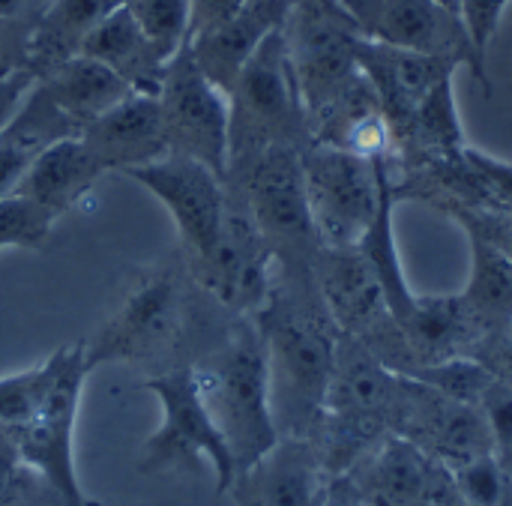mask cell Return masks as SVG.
I'll use <instances>...</instances> for the list:
<instances>
[{"mask_svg":"<svg viewBox=\"0 0 512 506\" xmlns=\"http://www.w3.org/2000/svg\"><path fill=\"white\" fill-rule=\"evenodd\" d=\"M252 318L267 351L279 435L309 438L324 414L342 339L321 300L312 267L279 264L273 291Z\"/></svg>","mask_w":512,"mask_h":506,"instance_id":"6da1fadb","label":"cell"},{"mask_svg":"<svg viewBox=\"0 0 512 506\" xmlns=\"http://www.w3.org/2000/svg\"><path fill=\"white\" fill-rule=\"evenodd\" d=\"M192 372L201 399L231 450L234 468H249L282 438L273 417L267 351L255 318L234 324L225 345Z\"/></svg>","mask_w":512,"mask_h":506,"instance_id":"7a4b0ae2","label":"cell"},{"mask_svg":"<svg viewBox=\"0 0 512 506\" xmlns=\"http://www.w3.org/2000/svg\"><path fill=\"white\" fill-rule=\"evenodd\" d=\"M309 144V114L279 27L255 48L228 90V171L270 147L306 150Z\"/></svg>","mask_w":512,"mask_h":506,"instance_id":"3957f363","label":"cell"},{"mask_svg":"<svg viewBox=\"0 0 512 506\" xmlns=\"http://www.w3.org/2000/svg\"><path fill=\"white\" fill-rule=\"evenodd\" d=\"M300 159L318 246L357 249L393 189L390 156L366 159L339 147L309 144Z\"/></svg>","mask_w":512,"mask_h":506,"instance_id":"277c9868","label":"cell"},{"mask_svg":"<svg viewBox=\"0 0 512 506\" xmlns=\"http://www.w3.org/2000/svg\"><path fill=\"white\" fill-rule=\"evenodd\" d=\"M300 153L294 147H270L228 171L252 222L273 246L279 264L288 267H312L321 249L309 216Z\"/></svg>","mask_w":512,"mask_h":506,"instance_id":"5b68a950","label":"cell"},{"mask_svg":"<svg viewBox=\"0 0 512 506\" xmlns=\"http://www.w3.org/2000/svg\"><path fill=\"white\" fill-rule=\"evenodd\" d=\"M144 387L156 396L162 408V420L159 429L144 441L138 468L144 474H159V471L189 468L207 459L216 471V489L219 495H225L237 468L222 432L216 429L201 399L195 372L171 369L165 375L150 378Z\"/></svg>","mask_w":512,"mask_h":506,"instance_id":"8992f818","label":"cell"},{"mask_svg":"<svg viewBox=\"0 0 512 506\" xmlns=\"http://www.w3.org/2000/svg\"><path fill=\"white\" fill-rule=\"evenodd\" d=\"M360 36L402 51L450 57L468 69L486 96L495 93L489 78V57L474 45L459 9L441 0H339Z\"/></svg>","mask_w":512,"mask_h":506,"instance_id":"52a82bcc","label":"cell"},{"mask_svg":"<svg viewBox=\"0 0 512 506\" xmlns=\"http://www.w3.org/2000/svg\"><path fill=\"white\" fill-rule=\"evenodd\" d=\"M288 60L312 117L357 72L360 30L339 0H297L282 24Z\"/></svg>","mask_w":512,"mask_h":506,"instance_id":"ba28073f","label":"cell"},{"mask_svg":"<svg viewBox=\"0 0 512 506\" xmlns=\"http://www.w3.org/2000/svg\"><path fill=\"white\" fill-rule=\"evenodd\" d=\"M156 96L168 153L198 159L228 180V93L198 69L189 48L168 60Z\"/></svg>","mask_w":512,"mask_h":506,"instance_id":"9c48e42d","label":"cell"},{"mask_svg":"<svg viewBox=\"0 0 512 506\" xmlns=\"http://www.w3.org/2000/svg\"><path fill=\"white\" fill-rule=\"evenodd\" d=\"M57 369L51 378V387L36 411V417L9 435L15 456L36 468L60 495H66L72 504L81 501L75 465H72V429L81 405V390L87 375L93 372L87 363V345L60 348L54 354Z\"/></svg>","mask_w":512,"mask_h":506,"instance_id":"30bf717a","label":"cell"},{"mask_svg":"<svg viewBox=\"0 0 512 506\" xmlns=\"http://www.w3.org/2000/svg\"><path fill=\"white\" fill-rule=\"evenodd\" d=\"M123 177L147 189L171 213L183 249L195 258V264H204L222 234L228 210V180L204 162L174 153L129 168L123 171Z\"/></svg>","mask_w":512,"mask_h":506,"instance_id":"8fae6325","label":"cell"},{"mask_svg":"<svg viewBox=\"0 0 512 506\" xmlns=\"http://www.w3.org/2000/svg\"><path fill=\"white\" fill-rule=\"evenodd\" d=\"M180 324V288L174 273L150 270L126 291L117 312L87 345L90 369L105 363H135L162 351Z\"/></svg>","mask_w":512,"mask_h":506,"instance_id":"7c38bea8","label":"cell"},{"mask_svg":"<svg viewBox=\"0 0 512 506\" xmlns=\"http://www.w3.org/2000/svg\"><path fill=\"white\" fill-rule=\"evenodd\" d=\"M276 270L279 258L273 246L264 240L243 201L228 192L219 243L210 258L198 264L204 288L240 315H255L273 291Z\"/></svg>","mask_w":512,"mask_h":506,"instance_id":"4fadbf2b","label":"cell"},{"mask_svg":"<svg viewBox=\"0 0 512 506\" xmlns=\"http://www.w3.org/2000/svg\"><path fill=\"white\" fill-rule=\"evenodd\" d=\"M333 483L315 438H279L261 459L237 471L225 495L237 506H324Z\"/></svg>","mask_w":512,"mask_h":506,"instance_id":"5bb4252c","label":"cell"},{"mask_svg":"<svg viewBox=\"0 0 512 506\" xmlns=\"http://www.w3.org/2000/svg\"><path fill=\"white\" fill-rule=\"evenodd\" d=\"M357 63L381 102L393 141L405 132V126L414 120L417 108L432 96V90L447 78H456V72L462 69L450 57L402 51L369 39H360Z\"/></svg>","mask_w":512,"mask_h":506,"instance_id":"9a60e30c","label":"cell"},{"mask_svg":"<svg viewBox=\"0 0 512 506\" xmlns=\"http://www.w3.org/2000/svg\"><path fill=\"white\" fill-rule=\"evenodd\" d=\"M321 300L339 333L366 339L393 318L384 285L363 249H318L312 261Z\"/></svg>","mask_w":512,"mask_h":506,"instance_id":"2e32d148","label":"cell"},{"mask_svg":"<svg viewBox=\"0 0 512 506\" xmlns=\"http://www.w3.org/2000/svg\"><path fill=\"white\" fill-rule=\"evenodd\" d=\"M81 141L105 171H129L168 153L156 93H132L81 129Z\"/></svg>","mask_w":512,"mask_h":506,"instance_id":"e0dca14e","label":"cell"},{"mask_svg":"<svg viewBox=\"0 0 512 506\" xmlns=\"http://www.w3.org/2000/svg\"><path fill=\"white\" fill-rule=\"evenodd\" d=\"M294 3L288 0H246V6L225 24L195 36L186 48L198 69L219 87L231 90L255 48L285 24Z\"/></svg>","mask_w":512,"mask_h":506,"instance_id":"ac0fdd59","label":"cell"},{"mask_svg":"<svg viewBox=\"0 0 512 506\" xmlns=\"http://www.w3.org/2000/svg\"><path fill=\"white\" fill-rule=\"evenodd\" d=\"M105 174L108 171L99 165V159L81 141V135H75V138H63V141L51 144L48 150H42L30 162V168L15 192L42 204L45 210H51L60 219Z\"/></svg>","mask_w":512,"mask_h":506,"instance_id":"d6986e66","label":"cell"},{"mask_svg":"<svg viewBox=\"0 0 512 506\" xmlns=\"http://www.w3.org/2000/svg\"><path fill=\"white\" fill-rule=\"evenodd\" d=\"M360 465V480H351L369 506H420L432 471V459L408 438H384Z\"/></svg>","mask_w":512,"mask_h":506,"instance_id":"ffe728a7","label":"cell"},{"mask_svg":"<svg viewBox=\"0 0 512 506\" xmlns=\"http://www.w3.org/2000/svg\"><path fill=\"white\" fill-rule=\"evenodd\" d=\"M126 0H48L30 27L27 69L39 78L51 66L81 54L87 36Z\"/></svg>","mask_w":512,"mask_h":506,"instance_id":"44dd1931","label":"cell"},{"mask_svg":"<svg viewBox=\"0 0 512 506\" xmlns=\"http://www.w3.org/2000/svg\"><path fill=\"white\" fill-rule=\"evenodd\" d=\"M81 54L114 69L132 90L159 93L168 60L153 48L126 6L114 9L81 45Z\"/></svg>","mask_w":512,"mask_h":506,"instance_id":"7402d4cb","label":"cell"},{"mask_svg":"<svg viewBox=\"0 0 512 506\" xmlns=\"http://www.w3.org/2000/svg\"><path fill=\"white\" fill-rule=\"evenodd\" d=\"M39 84L81 129L120 105L126 96L138 93L114 69L87 54H72L69 60L51 66L39 75Z\"/></svg>","mask_w":512,"mask_h":506,"instance_id":"603a6c76","label":"cell"},{"mask_svg":"<svg viewBox=\"0 0 512 506\" xmlns=\"http://www.w3.org/2000/svg\"><path fill=\"white\" fill-rule=\"evenodd\" d=\"M471 243V279L462 297L489 327V333L512 321V261L495 246L468 237Z\"/></svg>","mask_w":512,"mask_h":506,"instance_id":"cb8c5ba5","label":"cell"},{"mask_svg":"<svg viewBox=\"0 0 512 506\" xmlns=\"http://www.w3.org/2000/svg\"><path fill=\"white\" fill-rule=\"evenodd\" d=\"M54 369H57V360L51 357L27 372L0 378V432L6 438L36 417V411L51 387Z\"/></svg>","mask_w":512,"mask_h":506,"instance_id":"d4e9b609","label":"cell"},{"mask_svg":"<svg viewBox=\"0 0 512 506\" xmlns=\"http://www.w3.org/2000/svg\"><path fill=\"white\" fill-rule=\"evenodd\" d=\"M153 48L171 60L189 42V0H126L123 3Z\"/></svg>","mask_w":512,"mask_h":506,"instance_id":"484cf974","label":"cell"},{"mask_svg":"<svg viewBox=\"0 0 512 506\" xmlns=\"http://www.w3.org/2000/svg\"><path fill=\"white\" fill-rule=\"evenodd\" d=\"M54 222L51 210L12 192L0 198V249H42Z\"/></svg>","mask_w":512,"mask_h":506,"instance_id":"4316f807","label":"cell"},{"mask_svg":"<svg viewBox=\"0 0 512 506\" xmlns=\"http://www.w3.org/2000/svg\"><path fill=\"white\" fill-rule=\"evenodd\" d=\"M510 3L512 0H462L459 3V15L483 57H489V45H492Z\"/></svg>","mask_w":512,"mask_h":506,"instance_id":"83f0119b","label":"cell"},{"mask_svg":"<svg viewBox=\"0 0 512 506\" xmlns=\"http://www.w3.org/2000/svg\"><path fill=\"white\" fill-rule=\"evenodd\" d=\"M465 156L474 165V171L480 174V180L486 183V189L492 192L495 207L512 210V162L498 159L492 153H483V150H477L471 144L465 147Z\"/></svg>","mask_w":512,"mask_h":506,"instance_id":"f1b7e54d","label":"cell"},{"mask_svg":"<svg viewBox=\"0 0 512 506\" xmlns=\"http://www.w3.org/2000/svg\"><path fill=\"white\" fill-rule=\"evenodd\" d=\"M474 357L501 381L512 387V321L495 327L474 351Z\"/></svg>","mask_w":512,"mask_h":506,"instance_id":"f546056e","label":"cell"},{"mask_svg":"<svg viewBox=\"0 0 512 506\" xmlns=\"http://www.w3.org/2000/svg\"><path fill=\"white\" fill-rule=\"evenodd\" d=\"M30 24L24 18H0V72L27 69V45H30Z\"/></svg>","mask_w":512,"mask_h":506,"instance_id":"4dcf8cb0","label":"cell"},{"mask_svg":"<svg viewBox=\"0 0 512 506\" xmlns=\"http://www.w3.org/2000/svg\"><path fill=\"white\" fill-rule=\"evenodd\" d=\"M243 6H246V0H189V42L195 36H201V33L225 24Z\"/></svg>","mask_w":512,"mask_h":506,"instance_id":"1f68e13d","label":"cell"},{"mask_svg":"<svg viewBox=\"0 0 512 506\" xmlns=\"http://www.w3.org/2000/svg\"><path fill=\"white\" fill-rule=\"evenodd\" d=\"M33 81H36V75L30 69L0 72V129L6 126V120L18 108V102L24 99V93L33 87Z\"/></svg>","mask_w":512,"mask_h":506,"instance_id":"d6a6232c","label":"cell"},{"mask_svg":"<svg viewBox=\"0 0 512 506\" xmlns=\"http://www.w3.org/2000/svg\"><path fill=\"white\" fill-rule=\"evenodd\" d=\"M324 506H363V498H360V492L354 489V483L348 477H336L333 492H330Z\"/></svg>","mask_w":512,"mask_h":506,"instance_id":"836d02e7","label":"cell"},{"mask_svg":"<svg viewBox=\"0 0 512 506\" xmlns=\"http://www.w3.org/2000/svg\"><path fill=\"white\" fill-rule=\"evenodd\" d=\"M30 0H0V18H24Z\"/></svg>","mask_w":512,"mask_h":506,"instance_id":"e575fe53","label":"cell"},{"mask_svg":"<svg viewBox=\"0 0 512 506\" xmlns=\"http://www.w3.org/2000/svg\"><path fill=\"white\" fill-rule=\"evenodd\" d=\"M441 3H447V6H453V9H459V3H462V0H441Z\"/></svg>","mask_w":512,"mask_h":506,"instance_id":"d590c367","label":"cell"},{"mask_svg":"<svg viewBox=\"0 0 512 506\" xmlns=\"http://www.w3.org/2000/svg\"><path fill=\"white\" fill-rule=\"evenodd\" d=\"M288 3H297V0H288Z\"/></svg>","mask_w":512,"mask_h":506,"instance_id":"8d00e7d4","label":"cell"}]
</instances>
